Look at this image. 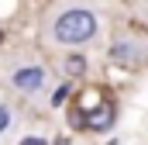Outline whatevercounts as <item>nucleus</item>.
Returning a JSON list of instances; mask_svg holds the SVG:
<instances>
[{"instance_id":"f257e3e1","label":"nucleus","mask_w":148,"mask_h":145,"mask_svg":"<svg viewBox=\"0 0 148 145\" xmlns=\"http://www.w3.org/2000/svg\"><path fill=\"white\" fill-rule=\"evenodd\" d=\"M97 35V14L93 10H83V7H73L66 10L59 21H55V38L62 45H83Z\"/></svg>"},{"instance_id":"f03ea898","label":"nucleus","mask_w":148,"mask_h":145,"mask_svg":"<svg viewBox=\"0 0 148 145\" xmlns=\"http://www.w3.org/2000/svg\"><path fill=\"white\" fill-rule=\"evenodd\" d=\"M14 86L21 93H38L45 86V69L41 66H28V69H17L14 72Z\"/></svg>"},{"instance_id":"7ed1b4c3","label":"nucleus","mask_w":148,"mask_h":145,"mask_svg":"<svg viewBox=\"0 0 148 145\" xmlns=\"http://www.w3.org/2000/svg\"><path fill=\"white\" fill-rule=\"evenodd\" d=\"M110 121H114V104H97V107L83 117V124H86V128H93V131L110 128Z\"/></svg>"},{"instance_id":"20e7f679","label":"nucleus","mask_w":148,"mask_h":145,"mask_svg":"<svg viewBox=\"0 0 148 145\" xmlns=\"http://www.w3.org/2000/svg\"><path fill=\"white\" fill-rule=\"evenodd\" d=\"M131 52H134L131 45H114L110 59H117V62H134V55H131Z\"/></svg>"},{"instance_id":"39448f33","label":"nucleus","mask_w":148,"mask_h":145,"mask_svg":"<svg viewBox=\"0 0 148 145\" xmlns=\"http://www.w3.org/2000/svg\"><path fill=\"white\" fill-rule=\"evenodd\" d=\"M66 69H69V72H86V59H79V55H73V59L66 62Z\"/></svg>"},{"instance_id":"423d86ee","label":"nucleus","mask_w":148,"mask_h":145,"mask_svg":"<svg viewBox=\"0 0 148 145\" xmlns=\"http://www.w3.org/2000/svg\"><path fill=\"white\" fill-rule=\"evenodd\" d=\"M7 124H10V110H7V107H3V104H0V131H3Z\"/></svg>"}]
</instances>
